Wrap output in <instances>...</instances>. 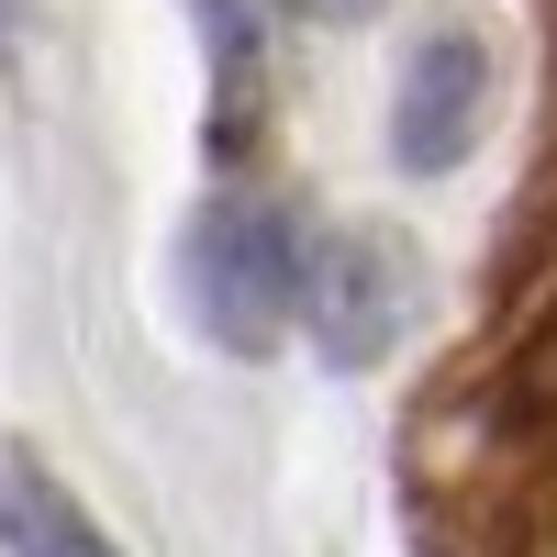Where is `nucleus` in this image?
Listing matches in <instances>:
<instances>
[{"mask_svg":"<svg viewBox=\"0 0 557 557\" xmlns=\"http://www.w3.org/2000/svg\"><path fill=\"white\" fill-rule=\"evenodd\" d=\"M412 323H424V257H412V235L380 223V212L323 223L312 257H301V335H312V357L368 380V368L401 357Z\"/></svg>","mask_w":557,"mask_h":557,"instance_id":"1","label":"nucleus"},{"mask_svg":"<svg viewBox=\"0 0 557 557\" xmlns=\"http://www.w3.org/2000/svg\"><path fill=\"white\" fill-rule=\"evenodd\" d=\"M201 12V57H212V146L235 157L257 123V0H190Z\"/></svg>","mask_w":557,"mask_h":557,"instance_id":"5","label":"nucleus"},{"mask_svg":"<svg viewBox=\"0 0 557 557\" xmlns=\"http://www.w3.org/2000/svg\"><path fill=\"white\" fill-rule=\"evenodd\" d=\"M491 89H502L491 34L457 23V12L424 23V34H412V57H401V78H391V168H401V178L469 168L480 134H491Z\"/></svg>","mask_w":557,"mask_h":557,"instance_id":"3","label":"nucleus"},{"mask_svg":"<svg viewBox=\"0 0 557 557\" xmlns=\"http://www.w3.org/2000/svg\"><path fill=\"white\" fill-rule=\"evenodd\" d=\"M301 257L312 246H290V223L268 201H201L190 235H178V301H190L201 346L268 357L301 323Z\"/></svg>","mask_w":557,"mask_h":557,"instance_id":"2","label":"nucleus"},{"mask_svg":"<svg viewBox=\"0 0 557 557\" xmlns=\"http://www.w3.org/2000/svg\"><path fill=\"white\" fill-rule=\"evenodd\" d=\"M290 12H312V23H368V12H391V0H290Z\"/></svg>","mask_w":557,"mask_h":557,"instance_id":"6","label":"nucleus"},{"mask_svg":"<svg viewBox=\"0 0 557 557\" xmlns=\"http://www.w3.org/2000/svg\"><path fill=\"white\" fill-rule=\"evenodd\" d=\"M0 557H123V546L45 457L0 446Z\"/></svg>","mask_w":557,"mask_h":557,"instance_id":"4","label":"nucleus"}]
</instances>
